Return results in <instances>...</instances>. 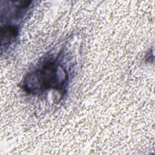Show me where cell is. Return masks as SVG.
<instances>
[{
  "label": "cell",
  "instance_id": "1",
  "mask_svg": "<svg viewBox=\"0 0 155 155\" xmlns=\"http://www.w3.org/2000/svg\"><path fill=\"white\" fill-rule=\"evenodd\" d=\"M57 67L53 62H49L43 68L36 73V78L42 87L50 88L58 86L59 79L57 78Z\"/></svg>",
  "mask_w": 155,
  "mask_h": 155
}]
</instances>
